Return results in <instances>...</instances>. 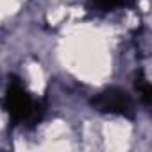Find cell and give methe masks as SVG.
Wrapping results in <instances>:
<instances>
[{
  "label": "cell",
  "mask_w": 152,
  "mask_h": 152,
  "mask_svg": "<svg viewBox=\"0 0 152 152\" xmlns=\"http://www.w3.org/2000/svg\"><path fill=\"white\" fill-rule=\"evenodd\" d=\"M6 109L9 111L13 122H29L31 125L36 124L39 118H41V107L39 106H34L32 100L29 99V95L23 91V88L20 86V83L13 81L9 90H7V95H6Z\"/></svg>",
  "instance_id": "cell-1"
},
{
  "label": "cell",
  "mask_w": 152,
  "mask_h": 152,
  "mask_svg": "<svg viewBox=\"0 0 152 152\" xmlns=\"http://www.w3.org/2000/svg\"><path fill=\"white\" fill-rule=\"evenodd\" d=\"M93 107L104 113H111V115H124V116H131L132 115V102L131 97L118 90V88H111L100 95H97L91 100Z\"/></svg>",
  "instance_id": "cell-2"
},
{
  "label": "cell",
  "mask_w": 152,
  "mask_h": 152,
  "mask_svg": "<svg viewBox=\"0 0 152 152\" xmlns=\"http://www.w3.org/2000/svg\"><path fill=\"white\" fill-rule=\"evenodd\" d=\"M95 4H99L100 7H115V6H125L131 0H93Z\"/></svg>",
  "instance_id": "cell-3"
}]
</instances>
